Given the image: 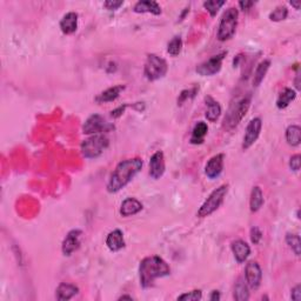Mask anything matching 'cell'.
<instances>
[{
    "instance_id": "1",
    "label": "cell",
    "mask_w": 301,
    "mask_h": 301,
    "mask_svg": "<svg viewBox=\"0 0 301 301\" xmlns=\"http://www.w3.org/2000/svg\"><path fill=\"white\" fill-rule=\"evenodd\" d=\"M142 159L140 158H133V159H126L119 162L114 171L110 177L107 183V192L117 193L127 186L134 177L141 171Z\"/></svg>"
},
{
    "instance_id": "2",
    "label": "cell",
    "mask_w": 301,
    "mask_h": 301,
    "mask_svg": "<svg viewBox=\"0 0 301 301\" xmlns=\"http://www.w3.org/2000/svg\"><path fill=\"white\" fill-rule=\"evenodd\" d=\"M171 274V267L158 255H150L140 261L139 280L142 288L152 287L157 279L165 278Z\"/></svg>"
},
{
    "instance_id": "3",
    "label": "cell",
    "mask_w": 301,
    "mask_h": 301,
    "mask_svg": "<svg viewBox=\"0 0 301 301\" xmlns=\"http://www.w3.org/2000/svg\"><path fill=\"white\" fill-rule=\"evenodd\" d=\"M252 97L246 96L238 100L235 104H232L228 112L224 119V127L226 130H233L240 124L241 120L246 116L249 106H251Z\"/></svg>"
},
{
    "instance_id": "4",
    "label": "cell",
    "mask_w": 301,
    "mask_h": 301,
    "mask_svg": "<svg viewBox=\"0 0 301 301\" xmlns=\"http://www.w3.org/2000/svg\"><path fill=\"white\" fill-rule=\"evenodd\" d=\"M238 18H239V12L235 7H229L225 11L219 23V27H218V40L226 41L233 38L238 27Z\"/></svg>"
},
{
    "instance_id": "5",
    "label": "cell",
    "mask_w": 301,
    "mask_h": 301,
    "mask_svg": "<svg viewBox=\"0 0 301 301\" xmlns=\"http://www.w3.org/2000/svg\"><path fill=\"white\" fill-rule=\"evenodd\" d=\"M110 140L104 134H93L81 142V153L86 159H96L109 147Z\"/></svg>"
},
{
    "instance_id": "6",
    "label": "cell",
    "mask_w": 301,
    "mask_h": 301,
    "mask_svg": "<svg viewBox=\"0 0 301 301\" xmlns=\"http://www.w3.org/2000/svg\"><path fill=\"white\" fill-rule=\"evenodd\" d=\"M228 188L229 186L227 184L221 185L218 188H216L214 191L209 194L207 199L204 201V204L200 206V208L198 209L197 216L199 218H206L213 214V213L223 205L225 198L228 193Z\"/></svg>"
},
{
    "instance_id": "7",
    "label": "cell",
    "mask_w": 301,
    "mask_h": 301,
    "mask_svg": "<svg viewBox=\"0 0 301 301\" xmlns=\"http://www.w3.org/2000/svg\"><path fill=\"white\" fill-rule=\"evenodd\" d=\"M168 71V65L164 58L150 53L147 55L144 66V75L149 81H156L164 78Z\"/></svg>"
},
{
    "instance_id": "8",
    "label": "cell",
    "mask_w": 301,
    "mask_h": 301,
    "mask_svg": "<svg viewBox=\"0 0 301 301\" xmlns=\"http://www.w3.org/2000/svg\"><path fill=\"white\" fill-rule=\"evenodd\" d=\"M114 125L111 124L100 114H92L86 119L84 126H82V132L85 134H104L113 131Z\"/></svg>"
},
{
    "instance_id": "9",
    "label": "cell",
    "mask_w": 301,
    "mask_h": 301,
    "mask_svg": "<svg viewBox=\"0 0 301 301\" xmlns=\"http://www.w3.org/2000/svg\"><path fill=\"white\" fill-rule=\"evenodd\" d=\"M226 54H227L226 52H221L217 55H213L208 60L201 62L197 66V73L201 77H212V75L220 72Z\"/></svg>"
},
{
    "instance_id": "10",
    "label": "cell",
    "mask_w": 301,
    "mask_h": 301,
    "mask_svg": "<svg viewBox=\"0 0 301 301\" xmlns=\"http://www.w3.org/2000/svg\"><path fill=\"white\" fill-rule=\"evenodd\" d=\"M261 128H263V121H261L260 118H253L252 120L248 122L246 131H245L244 139H243L244 150L248 149L256 140H258Z\"/></svg>"
},
{
    "instance_id": "11",
    "label": "cell",
    "mask_w": 301,
    "mask_h": 301,
    "mask_svg": "<svg viewBox=\"0 0 301 301\" xmlns=\"http://www.w3.org/2000/svg\"><path fill=\"white\" fill-rule=\"evenodd\" d=\"M245 279L249 288L258 290L263 281V271L256 261H249L245 267Z\"/></svg>"
},
{
    "instance_id": "12",
    "label": "cell",
    "mask_w": 301,
    "mask_h": 301,
    "mask_svg": "<svg viewBox=\"0 0 301 301\" xmlns=\"http://www.w3.org/2000/svg\"><path fill=\"white\" fill-rule=\"evenodd\" d=\"M224 159L225 154L219 153L213 156L211 159L207 161V164L205 166V174L208 179H217L221 176V173L224 171Z\"/></svg>"
},
{
    "instance_id": "13",
    "label": "cell",
    "mask_w": 301,
    "mask_h": 301,
    "mask_svg": "<svg viewBox=\"0 0 301 301\" xmlns=\"http://www.w3.org/2000/svg\"><path fill=\"white\" fill-rule=\"evenodd\" d=\"M82 235V232L80 229H72L67 233L64 241L61 245V251L64 255H71L80 247V238Z\"/></svg>"
},
{
    "instance_id": "14",
    "label": "cell",
    "mask_w": 301,
    "mask_h": 301,
    "mask_svg": "<svg viewBox=\"0 0 301 301\" xmlns=\"http://www.w3.org/2000/svg\"><path fill=\"white\" fill-rule=\"evenodd\" d=\"M166 169L165 156L161 150H158L149 159V176L152 179L158 180L164 176Z\"/></svg>"
},
{
    "instance_id": "15",
    "label": "cell",
    "mask_w": 301,
    "mask_h": 301,
    "mask_svg": "<svg viewBox=\"0 0 301 301\" xmlns=\"http://www.w3.org/2000/svg\"><path fill=\"white\" fill-rule=\"evenodd\" d=\"M231 248H232L233 254H234L235 260L239 264L245 263L249 256V254H251V247H249V245L246 243V241L241 239L233 241L231 245Z\"/></svg>"
},
{
    "instance_id": "16",
    "label": "cell",
    "mask_w": 301,
    "mask_h": 301,
    "mask_svg": "<svg viewBox=\"0 0 301 301\" xmlns=\"http://www.w3.org/2000/svg\"><path fill=\"white\" fill-rule=\"evenodd\" d=\"M142 211V204L136 198H127L121 203L120 214L125 218L136 216Z\"/></svg>"
},
{
    "instance_id": "17",
    "label": "cell",
    "mask_w": 301,
    "mask_h": 301,
    "mask_svg": "<svg viewBox=\"0 0 301 301\" xmlns=\"http://www.w3.org/2000/svg\"><path fill=\"white\" fill-rule=\"evenodd\" d=\"M106 246L109 247L110 251L118 252L125 247V239L124 233L120 229H114L110 232L107 238H106Z\"/></svg>"
},
{
    "instance_id": "18",
    "label": "cell",
    "mask_w": 301,
    "mask_h": 301,
    "mask_svg": "<svg viewBox=\"0 0 301 301\" xmlns=\"http://www.w3.org/2000/svg\"><path fill=\"white\" fill-rule=\"evenodd\" d=\"M206 102V113L205 117L209 122H216L221 116V106L216 99H213L211 96L205 97Z\"/></svg>"
},
{
    "instance_id": "19",
    "label": "cell",
    "mask_w": 301,
    "mask_h": 301,
    "mask_svg": "<svg viewBox=\"0 0 301 301\" xmlns=\"http://www.w3.org/2000/svg\"><path fill=\"white\" fill-rule=\"evenodd\" d=\"M79 293V288L73 284L61 283L55 290V298L59 301H67L72 299Z\"/></svg>"
},
{
    "instance_id": "20",
    "label": "cell",
    "mask_w": 301,
    "mask_h": 301,
    "mask_svg": "<svg viewBox=\"0 0 301 301\" xmlns=\"http://www.w3.org/2000/svg\"><path fill=\"white\" fill-rule=\"evenodd\" d=\"M136 13H152L154 15L161 14V7L154 0H141L138 2L133 7Z\"/></svg>"
},
{
    "instance_id": "21",
    "label": "cell",
    "mask_w": 301,
    "mask_h": 301,
    "mask_svg": "<svg viewBox=\"0 0 301 301\" xmlns=\"http://www.w3.org/2000/svg\"><path fill=\"white\" fill-rule=\"evenodd\" d=\"M60 30L64 34H73L78 30V14L69 12L60 20Z\"/></svg>"
},
{
    "instance_id": "22",
    "label": "cell",
    "mask_w": 301,
    "mask_h": 301,
    "mask_svg": "<svg viewBox=\"0 0 301 301\" xmlns=\"http://www.w3.org/2000/svg\"><path fill=\"white\" fill-rule=\"evenodd\" d=\"M125 90L124 85H117L110 89L105 90L104 92H101L99 96L96 97V102L98 104H105V102H112L119 98L122 91Z\"/></svg>"
},
{
    "instance_id": "23",
    "label": "cell",
    "mask_w": 301,
    "mask_h": 301,
    "mask_svg": "<svg viewBox=\"0 0 301 301\" xmlns=\"http://www.w3.org/2000/svg\"><path fill=\"white\" fill-rule=\"evenodd\" d=\"M208 132V126L204 121H198L196 126L193 127L192 136H191V144L193 145H200L205 141V137L207 136Z\"/></svg>"
},
{
    "instance_id": "24",
    "label": "cell",
    "mask_w": 301,
    "mask_h": 301,
    "mask_svg": "<svg viewBox=\"0 0 301 301\" xmlns=\"http://www.w3.org/2000/svg\"><path fill=\"white\" fill-rule=\"evenodd\" d=\"M246 280L239 278L234 285V291H233V298L236 301H247L249 299V291Z\"/></svg>"
},
{
    "instance_id": "25",
    "label": "cell",
    "mask_w": 301,
    "mask_h": 301,
    "mask_svg": "<svg viewBox=\"0 0 301 301\" xmlns=\"http://www.w3.org/2000/svg\"><path fill=\"white\" fill-rule=\"evenodd\" d=\"M264 205V193L259 186L252 188L251 198H249V208L252 212H258Z\"/></svg>"
},
{
    "instance_id": "26",
    "label": "cell",
    "mask_w": 301,
    "mask_h": 301,
    "mask_svg": "<svg viewBox=\"0 0 301 301\" xmlns=\"http://www.w3.org/2000/svg\"><path fill=\"white\" fill-rule=\"evenodd\" d=\"M269 66H271V60H268V59H265V60L261 61L260 64L256 66L254 75H253V86L258 87L261 82L264 81V79L266 77L269 70Z\"/></svg>"
},
{
    "instance_id": "27",
    "label": "cell",
    "mask_w": 301,
    "mask_h": 301,
    "mask_svg": "<svg viewBox=\"0 0 301 301\" xmlns=\"http://www.w3.org/2000/svg\"><path fill=\"white\" fill-rule=\"evenodd\" d=\"M296 98V92L292 89H285L279 94L278 100H276V107L279 110H284L288 107V105Z\"/></svg>"
},
{
    "instance_id": "28",
    "label": "cell",
    "mask_w": 301,
    "mask_h": 301,
    "mask_svg": "<svg viewBox=\"0 0 301 301\" xmlns=\"http://www.w3.org/2000/svg\"><path fill=\"white\" fill-rule=\"evenodd\" d=\"M286 140L290 146H299L301 142V128L298 125H291L286 130Z\"/></svg>"
},
{
    "instance_id": "29",
    "label": "cell",
    "mask_w": 301,
    "mask_h": 301,
    "mask_svg": "<svg viewBox=\"0 0 301 301\" xmlns=\"http://www.w3.org/2000/svg\"><path fill=\"white\" fill-rule=\"evenodd\" d=\"M286 243L292 251L294 252V254L296 256H300V246H301L300 236L298 234H295V233H287Z\"/></svg>"
},
{
    "instance_id": "30",
    "label": "cell",
    "mask_w": 301,
    "mask_h": 301,
    "mask_svg": "<svg viewBox=\"0 0 301 301\" xmlns=\"http://www.w3.org/2000/svg\"><path fill=\"white\" fill-rule=\"evenodd\" d=\"M181 50H183V39L180 37H174L167 45L168 54H171L172 57H177L180 54Z\"/></svg>"
},
{
    "instance_id": "31",
    "label": "cell",
    "mask_w": 301,
    "mask_h": 301,
    "mask_svg": "<svg viewBox=\"0 0 301 301\" xmlns=\"http://www.w3.org/2000/svg\"><path fill=\"white\" fill-rule=\"evenodd\" d=\"M287 15H288L287 7L284 6V5H281V6L276 7L275 10H273V12L269 13V19H271L272 22L278 23V22L285 20V19L287 18Z\"/></svg>"
},
{
    "instance_id": "32",
    "label": "cell",
    "mask_w": 301,
    "mask_h": 301,
    "mask_svg": "<svg viewBox=\"0 0 301 301\" xmlns=\"http://www.w3.org/2000/svg\"><path fill=\"white\" fill-rule=\"evenodd\" d=\"M225 5L224 0H209V2H205L204 3V7L206 11L211 14V17H216L218 12Z\"/></svg>"
},
{
    "instance_id": "33",
    "label": "cell",
    "mask_w": 301,
    "mask_h": 301,
    "mask_svg": "<svg viewBox=\"0 0 301 301\" xmlns=\"http://www.w3.org/2000/svg\"><path fill=\"white\" fill-rule=\"evenodd\" d=\"M203 298V292L200 290H194L191 292H186L184 294L178 296V300L181 301H198Z\"/></svg>"
},
{
    "instance_id": "34",
    "label": "cell",
    "mask_w": 301,
    "mask_h": 301,
    "mask_svg": "<svg viewBox=\"0 0 301 301\" xmlns=\"http://www.w3.org/2000/svg\"><path fill=\"white\" fill-rule=\"evenodd\" d=\"M198 90H199L198 87H193V89L183 91V92L180 93L179 98H178V105H183V102H185L186 100H187V99L193 98L197 94Z\"/></svg>"
},
{
    "instance_id": "35",
    "label": "cell",
    "mask_w": 301,
    "mask_h": 301,
    "mask_svg": "<svg viewBox=\"0 0 301 301\" xmlns=\"http://www.w3.org/2000/svg\"><path fill=\"white\" fill-rule=\"evenodd\" d=\"M249 234H251L252 244L254 245H258L261 241V239H263V232H261L260 228L256 227V226L251 228V233H249Z\"/></svg>"
},
{
    "instance_id": "36",
    "label": "cell",
    "mask_w": 301,
    "mask_h": 301,
    "mask_svg": "<svg viewBox=\"0 0 301 301\" xmlns=\"http://www.w3.org/2000/svg\"><path fill=\"white\" fill-rule=\"evenodd\" d=\"M300 165H301V157L300 154H295V156L291 157L290 159V167L292 171L298 172L300 169Z\"/></svg>"
},
{
    "instance_id": "37",
    "label": "cell",
    "mask_w": 301,
    "mask_h": 301,
    "mask_svg": "<svg viewBox=\"0 0 301 301\" xmlns=\"http://www.w3.org/2000/svg\"><path fill=\"white\" fill-rule=\"evenodd\" d=\"M122 5H124V2H116V0H107L104 3V6L109 11H117Z\"/></svg>"
},
{
    "instance_id": "38",
    "label": "cell",
    "mask_w": 301,
    "mask_h": 301,
    "mask_svg": "<svg viewBox=\"0 0 301 301\" xmlns=\"http://www.w3.org/2000/svg\"><path fill=\"white\" fill-rule=\"evenodd\" d=\"M291 299L294 301H300L301 300V286L300 285H296L294 288H292L291 291Z\"/></svg>"
},
{
    "instance_id": "39",
    "label": "cell",
    "mask_w": 301,
    "mask_h": 301,
    "mask_svg": "<svg viewBox=\"0 0 301 301\" xmlns=\"http://www.w3.org/2000/svg\"><path fill=\"white\" fill-rule=\"evenodd\" d=\"M128 105H124V106H120V107H118V109H116L114 111H112V112H111V116H112L113 118H119L121 116L122 113L125 112V110H126V107H127Z\"/></svg>"
},
{
    "instance_id": "40",
    "label": "cell",
    "mask_w": 301,
    "mask_h": 301,
    "mask_svg": "<svg viewBox=\"0 0 301 301\" xmlns=\"http://www.w3.org/2000/svg\"><path fill=\"white\" fill-rule=\"evenodd\" d=\"M253 5H254L253 2H246V0H245V2H239V7L243 11H248Z\"/></svg>"
},
{
    "instance_id": "41",
    "label": "cell",
    "mask_w": 301,
    "mask_h": 301,
    "mask_svg": "<svg viewBox=\"0 0 301 301\" xmlns=\"http://www.w3.org/2000/svg\"><path fill=\"white\" fill-rule=\"evenodd\" d=\"M220 299H221V295H220L219 291H213L212 294L209 295V300H212V301H217V300H220Z\"/></svg>"
},
{
    "instance_id": "42",
    "label": "cell",
    "mask_w": 301,
    "mask_h": 301,
    "mask_svg": "<svg viewBox=\"0 0 301 301\" xmlns=\"http://www.w3.org/2000/svg\"><path fill=\"white\" fill-rule=\"evenodd\" d=\"M290 4H291V5L293 7H294L295 10H300V6H301V3L300 2H291Z\"/></svg>"
},
{
    "instance_id": "43",
    "label": "cell",
    "mask_w": 301,
    "mask_h": 301,
    "mask_svg": "<svg viewBox=\"0 0 301 301\" xmlns=\"http://www.w3.org/2000/svg\"><path fill=\"white\" fill-rule=\"evenodd\" d=\"M126 299H127V300H133L132 296H130V295H121L120 298H119L118 300H126Z\"/></svg>"
}]
</instances>
